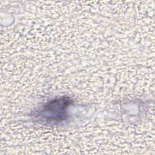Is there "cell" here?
Returning <instances> with one entry per match:
<instances>
[{
    "mask_svg": "<svg viewBox=\"0 0 155 155\" xmlns=\"http://www.w3.org/2000/svg\"><path fill=\"white\" fill-rule=\"evenodd\" d=\"M72 100L66 96L55 98L45 104L37 112L36 116L42 121L55 124L67 117V110Z\"/></svg>",
    "mask_w": 155,
    "mask_h": 155,
    "instance_id": "6da1fadb",
    "label": "cell"
}]
</instances>
